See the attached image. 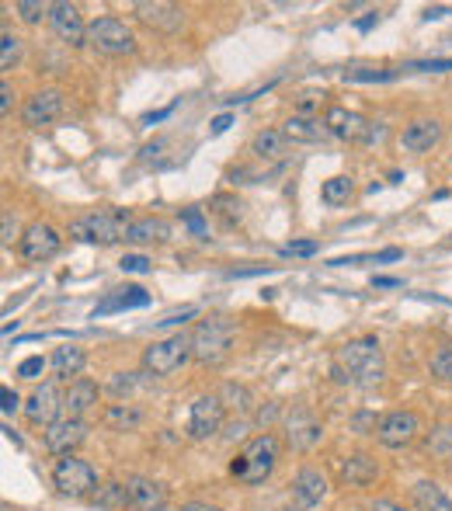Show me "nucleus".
Masks as SVG:
<instances>
[{
    "label": "nucleus",
    "instance_id": "1",
    "mask_svg": "<svg viewBox=\"0 0 452 511\" xmlns=\"http://www.w3.org/2000/svg\"><path fill=\"white\" fill-rule=\"evenodd\" d=\"M334 379L338 383H352V386H362V390H372L386 379V362H383V348L376 337H352L338 348V358H334Z\"/></svg>",
    "mask_w": 452,
    "mask_h": 511
},
{
    "label": "nucleus",
    "instance_id": "2",
    "mask_svg": "<svg viewBox=\"0 0 452 511\" xmlns=\"http://www.w3.org/2000/svg\"><path fill=\"white\" fill-rule=\"evenodd\" d=\"M278 459H282V442H278V435L261 431V435L248 439L244 449L230 459V477H233L237 484H244V487H258V484H265L271 473H275Z\"/></svg>",
    "mask_w": 452,
    "mask_h": 511
},
{
    "label": "nucleus",
    "instance_id": "3",
    "mask_svg": "<svg viewBox=\"0 0 452 511\" xmlns=\"http://www.w3.org/2000/svg\"><path fill=\"white\" fill-rule=\"evenodd\" d=\"M233 331H237L233 320H226L220 313L199 320L192 331V358L202 365H220L233 348Z\"/></svg>",
    "mask_w": 452,
    "mask_h": 511
},
{
    "label": "nucleus",
    "instance_id": "4",
    "mask_svg": "<svg viewBox=\"0 0 452 511\" xmlns=\"http://www.w3.org/2000/svg\"><path fill=\"white\" fill-rule=\"evenodd\" d=\"M129 226H133V220L122 209L88 213V216L70 222V237L73 241H84V244H118V241H126Z\"/></svg>",
    "mask_w": 452,
    "mask_h": 511
},
{
    "label": "nucleus",
    "instance_id": "5",
    "mask_svg": "<svg viewBox=\"0 0 452 511\" xmlns=\"http://www.w3.org/2000/svg\"><path fill=\"white\" fill-rule=\"evenodd\" d=\"M188 358H192V337L171 334V337H164V341L146 345V352H143V373H146V376H157V379L174 376Z\"/></svg>",
    "mask_w": 452,
    "mask_h": 511
},
{
    "label": "nucleus",
    "instance_id": "6",
    "mask_svg": "<svg viewBox=\"0 0 452 511\" xmlns=\"http://www.w3.org/2000/svg\"><path fill=\"white\" fill-rule=\"evenodd\" d=\"M88 45L101 56H129V52H136V35L122 18L105 14V18H94L88 24Z\"/></svg>",
    "mask_w": 452,
    "mask_h": 511
},
{
    "label": "nucleus",
    "instance_id": "7",
    "mask_svg": "<svg viewBox=\"0 0 452 511\" xmlns=\"http://www.w3.org/2000/svg\"><path fill=\"white\" fill-rule=\"evenodd\" d=\"M52 487L60 490L63 497H88L101 484H98V469L90 467L88 459L60 456L56 467H52Z\"/></svg>",
    "mask_w": 452,
    "mask_h": 511
},
{
    "label": "nucleus",
    "instance_id": "8",
    "mask_svg": "<svg viewBox=\"0 0 452 511\" xmlns=\"http://www.w3.org/2000/svg\"><path fill=\"white\" fill-rule=\"evenodd\" d=\"M324 126L334 139H348V143H376L386 133L380 122H369V118H362L359 111H348L341 105H331L324 111Z\"/></svg>",
    "mask_w": 452,
    "mask_h": 511
},
{
    "label": "nucleus",
    "instance_id": "9",
    "mask_svg": "<svg viewBox=\"0 0 452 511\" xmlns=\"http://www.w3.org/2000/svg\"><path fill=\"white\" fill-rule=\"evenodd\" d=\"M226 421V403L220 393H202V397H195L192 403V411H188V439H195V442H205V439H212Z\"/></svg>",
    "mask_w": 452,
    "mask_h": 511
},
{
    "label": "nucleus",
    "instance_id": "10",
    "mask_svg": "<svg viewBox=\"0 0 452 511\" xmlns=\"http://www.w3.org/2000/svg\"><path fill=\"white\" fill-rule=\"evenodd\" d=\"M60 247H63V237H60V230L52 226V222H28L22 233V241H18V251H22L24 261H49V258H56L60 254Z\"/></svg>",
    "mask_w": 452,
    "mask_h": 511
},
{
    "label": "nucleus",
    "instance_id": "11",
    "mask_svg": "<svg viewBox=\"0 0 452 511\" xmlns=\"http://www.w3.org/2000/svg\"><path fill=\"white\" fill-rule=\"evenodd\" d=\"M63 411H67V407H63V393H60L56 383L35 386L32 397L24 401V418L35 424V428H49V424H56L60 418H67Z\"/></svg>",
    "mask_w": 452,
    "mask_h": 511
},
{
    "label": "nucleus",
    "instance_id": "12",
    "mask_svg": "<svg viewBox=\"0 0 452 511\" xmlns=\"http://www.w3.org/2000/svg\"><path fill=\"white\" fill-rule=\"evenodd\" d=\"M418 435H421V418L414 411H390L380 418V428H376V439L386 449H407L414 445Z\"/></svg>",
    "mask_w": 452,
    "mask_h": 511
},
{
    "label": "nucleus",
    "instance_id": "13",
    "mask_svg": "<svg viewBox=\"0 0 452 511\" xmlns=\"http://www.w3.org/2000/svg\"><path fill=\"white\" fill-rule=\"evenodd\" d=\"M324 435V424L310 407H293L286 418V445L293 452H310Z\"/></svg>",
    "mask_w": 452,
    "mask_h": 511
},
{
    "label": "nucleus",
    "instance_id": "14",
    "mask_svg": "<svg viewBox=\"0 0 452 511\" xmlns=\"http://www.w3.org/2000/svg\"><path fill=\"white\" fill-rule=\"evenodd\" d=\"M63 105H67V101H63V90H56V88L35 90V94L24 101L22 122L28 129H42V126L56 122V118L63 115Z\"/></svg>",
    "mask_w": 452,
    "mask_h": 511
},
{
    "label": "nucleus",
    "instance_id": "15",
    "mask_svg": "<svg viewBox=\"0 0 452 511\" xmlns=\"http://www.w3.org/2000/svg\"><path fill=\"white\" fill-rule=\"evenodd\" d=\"M49 28L60 43L67 45H88V22L80 18V7L77 4H52L49 11Z\"/></svg>",
    "mask_w": 452,
    "mask_h": 511
},
{
    "label": "nucleus",
    "instance_id": "16",
    "mask_svg": "<svg viewBox=\"0 0 452 511\" xmlns=\"http://www.w3.org/2000/svg\"><path fill=\"white\" fill-rule=\"evenodd\" d=\"M88 439V424L84 418H60L56 424H49L42 431L45 452L52 456H73V449Z\"/></svg>",
    "mask_w": 452,
    "mask_h": 511
},
{
    "label": "nucleus",
    "instance_id": "17",
    "mask_svg": "<svg viewBox=\"0 0 452 511\" xmlns=\"http://www.w3.org/2000/svg\"><path fill=\"white\" fill-rule=\"evenodd\" d=\"M442 122L438 118H431V115H421V118H410L404 126V133H400V147H404L407 154H431L438 143H442Z\"/></svg>",
    "mask_w": 452,
    "mask_h": 511
},
{
    "label": "nucleus",
    "instance_id": "18",
    "mask_svg": "<svg viewBox=\"0 0 452 511\" xmlns=\"http://www.w3.org/2000/svg\"><path fill=\"white\" fill-rule=\"evenodd\" d=\"M133 14L143 24L157 28V32H167V35L184 24V7L167 4V0H139V4H133Z\"/></svg>",
    "mask_w": 452,
    "mask_h": 511
},
{
    "label": "nucleus",
    "instance_id": "19",
    "mask_svg": "<svg viewBox=\"0 0 452 511\" xmlns=\"http://www.w3.org/2000/svg\"><path fill=\"white\" fill-rule=\"evenodd\" d=\"M341 484L344 487H369L376 477H380V463H376V456H369V452H352V456H344V463H341Z\"/></svg>",
    "mask_w": 452,
    "mask_h": 511
},
{
    "label": "nucleus",
    "instance_id": "20",
    "mask_svg": "<svg viewBox=\"0 0 452 511\" xmlns=\"http://www.w3.org/2000/svg\"><path fill=\"white\" fill-rule=\"evenodd\" d=\"M126 487H129V497H133V508L139 511H167V490L160 487L157 480L150 477H126Z\"/></svg>",
    "mask_w": 452,
    "mask_h": 511
},
{
    "label": "nucleus",
    "instance_id": "21",
    "mask_svg": "<svg viewBox=\"0 0 452 511\" xmlns=\"http://www.w3.org/2000/svg\"><path fill=\"white\" fill-rule=\"evenodd\" d=\"M98 397H101L98 383H94V379H88V376H77L67 386V393H63L67 418H84L88 411H94V407H98Z\"/></svg>",
    "mask_w": 452,
    "mask_h": 511
},
{
    "label": "nucleus",
    "instance_id": "22",
    "mask_svg": "<svg viewBox=\"0 0 452 511\" xmlns=\"http://www.w3.org/2000/svg\"><path fill=\"white\" fill-rule=\"evenodd\" d=\"M150 303V292L139 289V286H126V289H112L94 310L90 317L98 320V317H108V313H126V310H139V307H146Z\"/></svg>",
    "mask_w": 452,
    "mask_h": 511
},
{
    "label": "nucleus",
    "instance_id": "23",
    "mask_svg": "<svg viewBox=\"0 0 452 511\" xmlns=\"http://www.w3.org/2000/svg\"><path fill=\"white\" fill-rule=\"evenodd\" d=\"M293 497L303 505V508H314L327 497V480L316 467H303L293 477Z\"/></svg>",
    "mask_w": 452,
    "mask_h": 511
},
{
    "label": "nucleus",
    "instance_id": "24",
    "mask_svg": "<svg viewBox=\"0 0 452 511\" xmlns=\"http://www.w3.org/2000/svg\"><path fill=\"white\" fill-rule=\"evenodd\" d=\"M410 505L414 511H452V497L435 480H418L410 487Z\"/></svg>",
    "mask_w": 452,
    "mask_h": 511
},
{
    "label": "nucleus",
    "instance_id": "25",
    "mask_svg": "<svg viewBox=\"0 0 452 511\" xmlns=\"http://www.w3.org/2000/svg\"><path fill=\"white\" fill-rule=\"evenodd\" d=\"M282 136L289 139V143H320V139H327V126L320 122V118H303V115H289L286 122H282Z\"/></svg>",
    "mask_w": 452,
    "mask_h": 511
},
{
    "label": "nucleus",
    "instance_id": "26",
    "mask_svg": "<svg viewBox=\"0 0 452 511\" xmlns=\"http://www.w3.org/2000/svg\"><path fill=\"white\" fill-rule=\"evenodd\" d=\"M84 365H88V355H84V348H77V345H63V348H56V352L49 355V369H52L56 379L80 376Z\"/></svg>",
    "mask_w": 452,
    "mask_h": 511
},
{
    "label": "nucleus",
    "instance_id": "27",
    "mask_svg": "<svg viewBox=\"0 0 452 511\" xmlns=\"http://www.w3.org/2000/svg\"><path fill=\"white\" fill-rule=\"evenodd\" d=\"M164 241H171V226L157 216L133 220L129 233H126V244H164Z\"/></svg>",
    "mask_w": 452,
    "mask_h": 511
},
{
    "label": "nucleus",
    "instance_id": "28",
    "mask_svg": "<svg viewBox=\"0 0 452 511\" xmlns=\"http://www.w3.org/2000/svg\"><path fill=\"white\" fill-rule=\"evenodd\" d=\"M90 501H94V508H101V511H126L133 505L126 480H108V484H101V487L90 494Z\"/></svg>",
    "mask_w": 452,
    "mask_h": 511
},
{
    "label": "nucleus",
    "instance_id": "29",
    "mask_svg": "<svg viewBox=\"0 0 452 511\" xmlns=\"http://www.w3.org/2000/svg\"><path fill=\"white\" fill-rule=\"evenodd\" d=\"M250 154L261 156V160H282L289 154V139L282 136V129H261L250 139Z\"/></svg>",
    "mask_w": 452,
    "mask_h": 511
},
{
    "label": "nucleus",
    "instance_id": "30",
    "mask_svg": "<svg viewBox=\"0 0 452 511\" xmlns=\"http://www.w3.org/2000/svg\"><path fill=\"white\" fill-rule=\"evenodd\" d=\"M105 424H108L112 431H136V428L143 424V411L129 401L108 403V407H105Z\"/></svg>",
    "mask_w": 452,
    "mask_h": 511
},
{
    "label": "nucleus",
    "instance_id": "31",
    "mask_svg": "<svg viewBox=\"0 0 452 511\" xmlns=\"http://www.w3.org/2000/svg\"><path fill=\"white\" fill-rule=\"evenodd\" d=\"M352 195H355V181L348 178V175H334V178H327L324 185H320V202L331 205V209L348 205Z\"/></svg>",
    "mask_w": 452,
    "mask_h": 511
},
{
    "label": "nucleus",
    "instance_id": "32",
    "mask_svg": "<svg viewBox=\"0 0 452 511\" xmlns=\"http://www.w3.org/2000/svg\"><path fill=\"white\" fill-rule=\"evenodd\" d=\"M404 70H386V67H348L341 77L344 84H386V80H397Z\"/></svg>",
    "mask_w": 452,
    "mask_h": 511
},
{
    "label": "nucleus",
    "instance_id": "33",
    "mask_svg": "<svg viewBox=\"0 0 452 511\" xmlns=\"http://www.w3.org/2000/svg\"><path fill=\"white\" fill-rule=\"evenodd\" d=\"M425 452L435 459H452V424H435L428 435H425Z\"/></svg>",
    "mask_w": 452,
    "mask_h": 511
},
{
    "label": "nucleus",
    "instance_id": "34",
    "mask_svg": "<svg viewBox=\"0 0 452 511\" xmlns=\"http://www.w3.org/2000/svg\"><path fill=\"white\" fill-rule=\"evenodd\" d=\"M397 258H404V251L400 247H386V251H376V254H352V258H334L331 265L341 268V265H362V261H397Z\"/></svg>",
    "mask_w": 452,
    "mask_h": 511
},
{
    "label": "nucleus",
    "instance_id": "35",
    "mask_svg": "<svg viewBox=\"0 0 452 511\" xmlns=\"http://www.w3.org/2000/svg\"><path fill=\"white\" fill-rule=\"evenodd\" d=\"M0 70H14L18 67V60H22V39L18 35H11V32H4L0 35Z\"/></svg>",
    "mask_w": 452,
    "mask_h": 511
},
{
    "label": "nucleus",
    "instance_id": "36",
    "mask_svg": "<svg viewBox=\"0 0 452 511\" xmlns=\"http://www.w3.org/2000/svg\"><path fill=\"white\" fill-rule=\"evenodd\" d=\"M220 397H223V403L230 407V411H240V414H248L250 411V393L244 390V386H237V383H226Z\"/></svg>",
    "mask_w": 452,
    "mask_h": 511
},
{
    "label": "nucleus",
    "instance_id": "37",
    "mask_svg": "<svg viewBox=\"0 0 452 511\" xmlns=\"http://www.w3.org/2000/svg\"><path fill=\"white\" fill-rule=\"evenodd\" d=\"M14 11L22 14V22L35 24V22H42V18H49L52 4H42V0H18V4H14Z\"/></svg>",
    "mask_w": 452,
    "mask_h": 511
},
{
    "label": "nucleus",
    "instance_id": "38",
    "mask_svg": "<svg viewBox=\"0 0 452 511\" xmlns=\"http://www.w3.org/2000/svg\"><path fill=\"white\" fill-rule=\"evenodd\" d=\"M431 376L452 383V345H442L435 355H431Z\"/></svg>",
    "mask_w": 452,
    "mask_h": 511
},
{
    "label": "nucleus",
    "instance_id": "39",
    "mask_svg": "<svg viewBox=\"0 0 452 511\" xmlns=\"http://www.w3.org/2000/svg\"><path fill=\"white\" fill-rule=\"evenodd\" d=\"M181 222L192 230V237H199V241H205L209 237V222H205V216H202V209H181Z\"/></svg>",
    "mask_w": 452,
    "mask_h": 511
},
{
    "label": "nucleus",
    "instance_id": "40",
    "mask_svg": "<svg viewBox=\"0 0 452 511\" xmlns=\"http://www.w3.org/2000/svg\"><path fill=\"white\" fill-rule=\"evenodd\" d=\"M404 73H446L452 70V60H418V63H404Z\"/></svg>",
    "mask_w": 452,
    "mask_h": 511
},
{
    "label": "nucleus",
    "instance_id": "41",
    "mask_svg": "<svg viewBox=\"0 0 452 511\" xmlns=\"http://www.w3.org/2000/svg\"><path fill=\"white\" fill-rule=\"evenodd\" d=\"M136 386H139V373H115L108 379V390H112L115 397H122V393H133Z\"/></svg>",
    "mask_w": 452,
    "mask_h": 511
},
{
    "label": "nucleus",
    "instance_id": "42",
    "mask_svg": "<svg viewBox=\"0 0 452 511\" xmlns=\"http://www.w3.org/2000/svg\"><path fill=\"white\" fill-rule=\"evenodd\" d=\"M150 258L146 254H122V261H118V268L126 271V275H143V271H150Z\"/></svg>",
    "mask_w": 452,
    "mask_h": 511
},
{
    "label": "nucleus",
    "instance_id": "43",
    "mask_svg": "<svg viewBox=\"0 0 452 511\" xmlns=\"http://www.w3.org/2000/svg\"><path fill=\"white\" fill-rule=\"evenodd\" d=\"M320 105H324V98H320V94H299V98H296V111H293V115L314 118L316 111H320Z\"/></svg>",
    "mask_w": 452,
    "mask_h": 511
},
{
    "label": "nucleus",
    "instance_id": "44",
    "mask_svg": "<svg viewBox=\"0 0 452 511\" xmlns=\"http://www.w3.org/2000/svg\"><path fill=\"white\" fill-rule=\"evenodd\" d=\"M14 237H18V222L11 216V209H4V216H0V241H4V247H11ZM18 241H22V237H18Z\"/></svg>",
    "mask_w": 452,
    "mask_h": 511
},
{
    "label": "nucleus",
    "instance_id": "45",
    "mask_svg": "<svg viewBox=\"0 0 452 511\" xmlns=\"http://www.w3.org/2000/svg\"><path fill=\"white\" fill-rule=\"evenodd\" d=\"M316 251H320L316 241H293V244L282 247V254H286V258H310V254H316Z\"/></svg>",
    "mask_w": 452,
    "mask_h": 511
},
{
    "label": "nucleus",
    "instance_id": "46",
    "mask_svg": "<svg viewBox=\"0 0 452 511\" xmlns=\"http://www.w3.org/2000/svg\"><path fill=\"white\" fill-rule=\"evenodd\" d=\"M42 369H45V358L42 355H32V358H24L22 365H18V376L35 379V376H42Z\"/></svg>",
    "mask_w": 452,
    "mask_h": 511
},
{
    "label": "nucleus",
    "instance_id": "47",
    "mask_svg": "<svg viewBox=\"0 0 452 511\" xmlns=\"http://www.w3.org/2000/svg\"><path fill=\"white\" fill-rule=\"evenodd\" d=\"M11 111H14V88H11V80H4L0 84V115L7 118Z\"/></svg>",
    "mask_w": 452,
    "mask_h": 511
},
{
    "label": "nucleus",
    "instance_id": "48",
    "mask_svg": "<svg viewBox=\"0 0 452 511\" xmlns=\"http://www.w3.org/2000/svg\"><path fill=\"white\" fill-rule=\"evenodd\" d=\"M352 428H355L359 435H369L365 428H372V435H376V428H380V421H376L372 414H355V418H352Z\"/></svg>",
    "mask_w": 452,
    "mask_h": 511
},
{
    "label": "nucleus",
    "instance_id": "49",
    "mask_svg": "<svg viewBox=\"0 0 452 511\" xmlns=\"http://www.w3.org/2000/svg\"><path fill=\"white\" fill-rule=\"evenodd\" d=\"M195 317V307H184L181 313H174V317H167V320H160V327H178V324H184V320H192Z\"/></svg>",
    "mask_w": 452,
    "mask_h": 511
},
{
    "label": "nucleus",
    "instance_id": "50",
    "mask_svg": "<svg viewBox=\"0 0 452 511\" xmlns=\"http://www.w3.org/2000/svg\"><path fill=\"white\" fill-rule=\"evenodd\" d=\"M261 271H271V265H258V268H230L226 279H248V275H261Z\"/></svg>",
    "mask_w": 452,
    "mask_h": 511
},
{
    "label": "nucleus",
    "instance_id": "51",
    "mask_svg": "<svg viewBox=\"0 0 452 511\" xmlns=\"http://www.w3.org/2000/svg\"><path fill=\"white\" fill-rule=\"evenodd\" d=\"M369 511H407V508L397 505V501H390V497H376V501L369 505Z\"/></svg>",
    "mask_w": 452,
    "mask_h": 511
},
{
    "label": "nucleus",
    "instance_id": "52",
    "mask_svg": "<svg viewBox=\"0 0 452 511\" xmlns=\"http://www.w3.org/2000/svg\"><path fill=\"white\" fill-rule=\"evenodd\" d=\"M18 407H22V397L14 390H4V414H14Z\"/></svg>",
    "mask_w": 452,
    "mask_h": 511
},
{
    "label": "nucleus",
    "instance_id": "53",
    "mask_svg": "<svg viewBox=\"0 0 452 511\" xmlns=\"http://www.w3.org/2000/svg\"><path fill=\"white\" fill-rule=\"evenodd\" d=\"M181 511H223L220 505H209V501H184Z\"/></svg>",
    "mask_w": 452,
    "mask_h": 511
},
{
    "label": "nucleus",
    "instance_id": "54",
    "mask_svg": "<svg viewBox=\"0 0 452 511\" xmlns=\"http://www.w3.org/2000/svg\"><path fill=\"white\" fill-rule=\"evenodd\" d=\"M372 286H380V289H400L404 282H400V279H390V275H376Z\"/></svg>",
    "mask_w": 452,
    "mask_h": 511
},
{
    "label": "nucleus",
    "instance_id": "55",
    "mask_svg": "<svg viewBox=\"0 0 452 511\" xmlns=\"http://www.w3.org/2000/svg\"><path fill=\"white\" fill-rule=\"evenodd\" d=\"M171 111H174V105H167V109H160V111H150V115H146L143 122H146V126H154V122H164V118H167Z\"/></svg>",
    "mask_w": 452,
    "mask_h": 511
},
{
    "label": "nucleus",
    "instance_id": "56",
    "mask_svg": "<svg viewBox=\"0 0 452 511\" xmlns=\"http://www.w3.org/2000/svg\"><path fill=\"white\" fill-rule=\"evenodd\" d=\"M230 122H233L230 115H216V118H212V136L226 133V129H230Z\"/></svg>",
    "mask_w": 452,
    "mask_h": 511
},
{
    "label": "nucleus",
    "instance_id": "57",
    "mask_svg": "<svg viewBox=\"0 0 452 511\" xmlns=\"http://www.w3.org/2000/svg\"><path fill=\"white\" fill-rule=\"evenodd\" d=\"M372 22H376V14H369V18H362V22H359V32H369V28H372Z\"/></svg>",
    "mask_w": 452,
    "mask_h": 511
},
{
    "label": "nucleus",
    "instance_id": "58",
    "mask_svg": "<svg viewBox=\"0 0 452 511\" xmlns=\"http://www.w3.org/2000/svg\"><path fill=\"white\" fill-rule=\"evenodd\" d=\"M446 467H449V477H452V459H449V463H446Z\"/></svg>",
    "mask_w": 452,
    "mask_h": 511
},
{
    "label": "nucleus",
    "instance_id": "59",
    "mask_svg": "<svg viewBox=\"0 0 452 511\" xmlns=\"http://www.w3.org/2000/svg\"><path fill=\"white\" fill-rule=\"evenodd\" d=\"M282 511H296V508H282Z\"/></svg>",
    "mask_w": 452,
    "mask_h": 511
}]
</instances>
